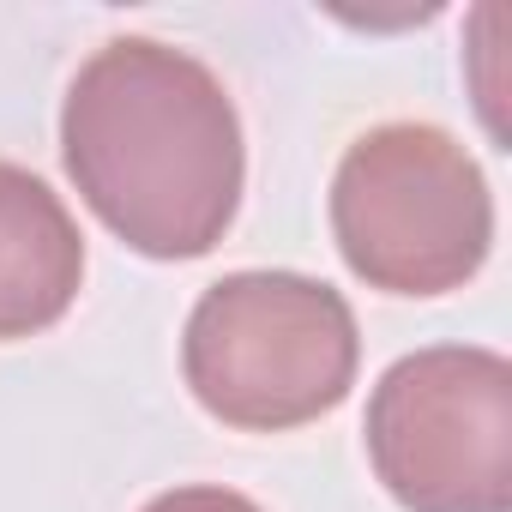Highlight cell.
Instances as JSON below:
<instances>
[{"instance_id":"cell-1","label":"cell","mask_w":512,"mask_h":512,"mask_svg":"<svg viewBox=\"0 0 512 512\" xmlns=\"http://www.w3.org/2000/svg\"><path fill=\"white\" fill-rule=\"evenodd\" d=\"M79 199L145 260H199L241 205L247 151L223 79L151 37L103 43L61 109Z\"/></svg>"},{"instance_id":"cell-2","label":"cell","mask_w":512,"mask_h":512,"mask_svg":"<svg viewBox=\"0 0 512 512\" xmlns=\"http://www.w3.org/2000/svg\"><path fill=\"white\" fill-rule=\"evenodd\" d=\"M350 302L302 272H229L187 314L181 368L193 398L247 434L332 416L356 386Z\"/></svg>"},{"instance_id":"cell-3","label":"cell","mask_w":512,"mask_h":512,"mask_svg":"<svg viewBox=\"0 0 512 512\" xmlns=\"http://www.w3.org/2000/svg\"><path fill=\"white\" fill-rule=\"evenodd\" d=\"M344 266L386 296H446L494 247V199L476 157L428 121L362 133L332 181Z\"/></svg>"},{"instance_id":"cell-4","label":"cell","mask_w":512,"mask_h":512,"mask_svg":"<svg viewBox=\"0 0 512 512\" xmlns=\"http://www.w3.org/2000/svg\"><path fill=\"white\" fill-rule=\"evenodd\" d=\"M368 458L404 512H512V362L434 344L368 398Z\"/></svg>"},{"instance_id":"cell-5","label":"cell","mask_w":512,"mask_h":512,"mask_svg":"<svg viewBox=\"0 0 512 512\" xmlns=\"http://www.w3.org/2000/svg\"><path fill=\"white\" fill-rule=\"evenodd\" d=\"M85 284V235L61 193L0 163V344L49 332Z\"/></svg>"},{"instance_id":"cell-6","label":"cell","mask_w":512,"mask_h":512,"mask_svg":"<svg viewBox=\"0 0 512 512\" xmlns=\"http://www.w3.org/2000/svg\"><path fill=\"white\" fill-rule=\"evenodd\" d=\"M145 512H260V506L247 494H235V488H169Z\"/></svg>"}]
</instances>
